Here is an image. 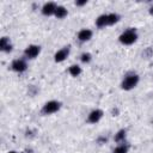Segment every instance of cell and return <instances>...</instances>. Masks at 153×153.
Returning a JSON list of instances; mask_svg holds the SVG:
<instances>
[{"label":"cell","mask_w":153,"mask_h":153,"mask_svg":"<svg viewBox=\"0 0 153 153\" xmlns=\"http://www.w3.org/2000/svg\"><path fill=\"white\" fill-rule=\"evenodd\" d=\"M118 39H120V42H121L122 44L129 45V44H133V43L137 39V33H136L135 29H131V27H130V29L126 30L124 32H122L121 36L118 37Z\"/></svg>","instance_id":"cell-1"},{"label":"cell","mask_w":153,"mask_h":153,"mask_svg":"<svg viewBox=\"0 0 153 153\" xmlns=\"http://www.w3.org/2000/svg\"><path fill=\"white\" fill-rule=\"evenodd\" d=\"M137 82H139V75L136 73H128L124 76L121 84V87L123 90H131L137 85Z\"/></svg>","instance_id":"cell-2"},{"label":"cell","mask_w":153,"mask_h":153,"mask_svg":"<svg viewBox=\"0 0 153 153\" xmlns=\"http://www.w3.org/2000/svg\"><path fill=\"white\" fill-rule=\"evenodd\" d=\"M61 106V103L60 102H56V100H50L48 103H45L41 110V112L43 115H50V114H54L56 112Z\"/></svg>","instance_id":"cell-3"},{"label":"cell","mask_w":153,"mask_h":153,"mask_svg":"<svg viewBox=\"0 0 153 153\" xmlns=\"http://www.w3.org/2000/svg\"><path fill=\"white\" fill-rule=\"evenodd\" d=\"M41 51V47L39 45H35V44H31L29 45L25 50H24V56L26 59H35Z\"/></svg>","instance_id":"cell-4"},{"label":"cell","mask_w":153,"mask_h":153,"mask_svg":"<svg viewBox=\"0 0 153 153\" xmlns=\"http://www.w3.org/2000/svg\"><path fill=\"white\" fill-rule=\"evenodd\" d=\"M11 68H12L14 72L22 73V72L26 71V68H27V65H26L25 60H23V59H17V60H14V61L12 62V65H11Z\"/></svg>","instance_id":"cell-5"},{"label":"cell","mask_w":153,"mask_h":153,"mask_svg":"<svg viewBox=\"0 0 153 153\" xmlns=\"http://www.w3.org/2000/svg\"><path fill=\"white\" fill-rule=\"evenodd\" d=\"M103 116V111L99 110V109H96V110H92L88 116H87V122L88 123H97Z\"/></svg>","instance_id":"cell-6"},{"label":"cell","mask_w":153,"mask_h":153,"mask_svg":"<svg viewBox=\"0 0 153 153\" xmlns=\"http://www.w3.org/2000/svg\"><path fill=\"white\" fill-rule=\"evenodd\" d=\"M57 6L55 2H47L44 4V6L42 7V13L44 16H51V14H55V11H56Z\"/></svg>","instance_id":"cell-7"},{"label":"cell","mask_w":153,"mask_h":153,"mask_svg":"<svg viewBox=\"0 0 153 153\" xmlns=\"http://www.w3.org/2000/svg\"><path fill=\"white\" fill-rule=\"evenodd\" d=\"M68 54H69V45H68V47H65V48H62V49H60V50L54 55V59H55L56 62H62V61L68 56Z\"/></svg>","instance_id":"cell-8"},{"label":"cell","mask_w":153,"mask_h":153,"mask_svg":"<svg viewBox=\"0 0 153 153\" xmlns=\"http://www.w3.org/2000/svg\"><path fill=\"white\" fill-rule=\"evenodd\" d=\"M92 38V31L88 29H82L78 32V39L80 42H86Z\"/></svg>","instance_id":"cell-9"},{"label":"cell","mask_w":153,"mask_h":153,"mask_svg":"<svg viewBox=\"0 0 153 153\" xmlns=\"http://www.w3.org/2000/svg\"><path fill=\"white\" fill-rule=\"evenodd\" d=\"M0 49L6 53H10L12 50V44L10 43V39L7 37H2L0 39Z\"/></svg>","instance_id":"cell-10"},{"label":"cell","mask_w":153,"mask_h":153,"mask_svg":"<svg viewBox=\"0 0 153 153\" xmlns=\"http://www.w3.org/2000/svg\"><path fill=\"white\" fill-rule=\"evenodd\" d=\"M96 25L98 27L108 26V14H102L96 19Z\"/></svg>","instance_id":"cell-11"},{"label":"cell","mask_w":153,"mask_h":153,"mask_svg":"<svg viewBox=\"0 0 153 153\" xmlns=\"http://www.w3.org/2000/svg\"><path fill=\"white\" fill-rule=\"evenodd\" d=\"M126 134H127V131H126L124 129H121V130L117 131V134H115L114 140H115L116 142H118V143L124 142V140H126Z\"/></svg>","instance_id":"cell-12"},{"label":"cell","mask_w":153,"mask_h":153,"mask_svg":"<svg viewBox=\"0 0 153 153\" xmlns=\"http://www.w3.org/2000/svg\"><path fill=\"white\" fill-rule=\"evenodd\" d=\"M67 16V10L63 7V6H57L56 11H55V17L59 18V19H62Z\"/></svg>","instance_id":"cell-13"},{"label":"cell","mask_w":153,"mask_h":153,"mask_svg":"<svg viewBox=\"0 0 153 153\" xmlns=\"http://www.w3.org/2000/svg\"><path fill=\"white\" fill-rule=\"evenodd\" d=\"M120 20V16L117 13H110L108 14V25H112Z\"/></svg>","instance_id":"cell-14"},{"label":"cell","mask_w":153,"mask_h":153,"mask_svg":"<svg viewBox=\"0 0 153 153\" xmlns=\"http://www.w3.org/2000/svg\"><path fill=\"white\" fill-rule=\"evenodd\" d=\"M68 71H69V74L73 75V76H78V75L81 73V68H80L78 65H73V66H71Z\"/></svg>","instance_id":"cell-15"},{"label":"cell","mask_w":153,"mask_h":153,"mask_svg":"<svg viewBox=\"0 0 153 153\" xmlns=\"http://www.w3.org/2000/svg\"><path fill=\"white\" fill-rule=\"evenodd\" d=\"M128 149H129V146H128V145H120V146H117V147L114 149L112 153H127Z\"/></svg>","instance_id":"cell-16"},{"label":"cell","mask_w":153,"mask_h":153,"mask_svg":"<svg viewBox=\"0 0 153 153\" xmlns=\"http://www.w3.org/2000/svg\"><path fill=\"white\" fill-rule=\"evenodd\" d=\"M152 55H153V49H152L151 47L146 48V49L142 51V57H145V59H148V57H151Z\"/></svg>","instance_id":"cell-17"},{"label":"cell","mask_w":153,"mask_h":153,"mask_svg":"<svg viewBox=\"0 0 153 153\" xmlns=\"http://www.w3.org/2000/svg\"><path fill=\"white\" fill-rule=\"evenodd\" d=\"M80 60H81L84 63L90 62V61H91V54H90V53H84V54H81Z\"/></svg>","instance_id":"cell-18"},{"label":"cell","mask_w":153,"mask_h":153,"mask_svg":"<svg viewBox=\"0 0 153 153\" xmlns=\"http://www.w3.org/2000/svg\"><path fill=\"white\" fill-rule=\"evenodd\" d=\"M108 141V137H105V136H99L98 139H97V142L99 143V145H102V143H105Z\"/></svg>","instance_id":"cell-19"},{"label":"cell","mask_w":153,"mask_h":153,"mask_svg":"<svg viewBox=\"0 0 153 153\" xmlns=\"http://www.w3.org/2000/svg\"><path fill=\"white\" fill-rule=\"evenodd\" d=\"M37 92V88L33 86V85H31L30 87H29V94H31V96H33L35 93Z\"/></svg>","instance_id":"cell-20"},{"label":"cell","mask_w":153,"mask_h":153,"mask_svg":"<svg viewBox=\"0 0 153 153\" xmlns=\"http://www.w3.org/2000/svg\"><path fill=\"white\" fill-rule=\"evenodd\" d=\"M86 2H87L86 0H82V1H76V2H75V5H76V6H82V5H85Z\"/></svg>","instance_id":"cell-21"},{"label":"cell","mask_w":153,"mask_h":153,"mask_svg":"<svg viewBox=\"0 0 153 153\" xmlns=\"http://www.w3.org/2000/svg\"><path fill=\"white\" fill-rule=\"evenodd\" d=\"M23 153H33V151H32L31 148H26V149H24Z\"/></svg>","instance_id":"cell-22"},{"label":"cell","mask_w":153,"mask_h":153,"mask_svg":"<svg viewBox=\"0 0 153 153\" xmlns=\"http://www.w3.org/2000/svg\"><path fill=\"white\" fill-rule=\"evenodd\" d=\"M149 13H151V14H153V6L151 7V10H149Z\"/></svg>","instance_id":"cell-23"},{"label":"cell","mask_w":153,"mask_h":153,"mask_svg":"<svg viewBox=\"0 0 153 153\" xmlns=\"http://www.w3.org/2000/svg\"><path fill=\"white\" fill-rule=\"evenodd\" d=\"M7 153H17V152H14V151H11V152H7Z\"/></svg>","instance_id":"cell-24"}]
</instances>
